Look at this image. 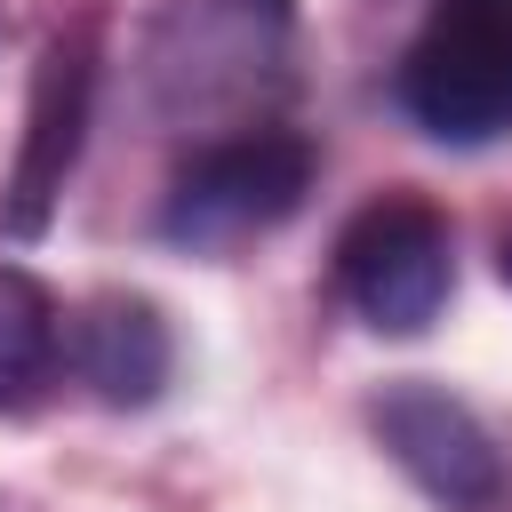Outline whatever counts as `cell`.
I'll list each match as a JSON object with an SVG mask.
<instances>
[{
	"label": "cell",
	"mask_w": 512,
	"mask_h": 512,
	"mask_svg": "<svg viewBox=\"0 0 512 512\" xmlns=\"http://www.w3.org/2000/svg\"><path fill=\"white\" fill-rule=\"evenodd\" d=\"M296 8L288 0H168L144 40V88L152 112L176 128L240 120L288 80Z\"/></svg>",
	"instance_id": "6da1fadb"
},
{
	"label": "cell",
	"mask_w": 512,
	"mask_h": 512,
	"mask_svg": "<svg viewBox=\"0 0 512 512\" xmlns=\"http://www.w3.org/2000/svg\"><path fill=\"white\" fill-rule=\"evenodd\" d=\"M400 112L440 144H488L512 128V0H432L392 80Z\"/></svg>",
	"instance_id": "7a4b0ae2"
},
{
	"label": "cell",
	"mask_w": 512,
	"mask_h": 512,
	"mask_svg": "<svg viewBox=\"0 0 512 512\" xmlns=\"http://www.w3.org/2000/svg\"><path fill=\"white\" fill-rule=\"evenodd\" d=\"M312 192V144L296 128H232L200 144L160 208V232L176 248H232L248 232H272Z\"/></svg>",
	"instance_id": "3957f363"
},
{
	"label": "cell",
	"mask_w": 512,
	"mask_h": 512,
	"mask_svg": "<svg viewBox=\"0 0 512 512\" xmlns=\"http://www.w3.org/2000/svg\"><path fill=\"white\" fill-rule=\"evenodd\" d=\"M456 288V248H448V216L416 192H384L368 200L344 240H336V296L376 328V336H416L440 320Z\"/></svg>",
	"instance_id": "277c9868"
},
{
	"label": "cell",
	"mask_w": 512,
	"mask_h": 512,
	"mask_svg": "<svg viewBox=\"0 0 512 512\" xmlns=\"http://www.w3.org/2000/svg\"><path fill=\"white\" fill-rule=\"evenodd\" d=\"M88 104H96V16H72L64 32H48L40 64H32V104H24V144L0 192V232L8 240H40L56 216V192L80 160L88 136Z\"/></svg>",
	"instance_id": "5b68a950"
},
{
	"label": "cell",
	"mask_w": 512,
	"mask_h": 512,
	"mask_svg": "<svg viewBox=\"0 0 512 512\" xmlns=\"http://www.w3.org/2000/svg\"><path fill=\"white\" fill-rule=\"evenodd\" d=\"M368 424H376L384 456H392L440 512H496L504 464H496L480 416H472L456 392H440V384H424V376H400V384L376 392Z\"/></svg>",
	"instance_id": "8992f818"
},
{
	"label": "cell",
	"mask_w": 512,
	"mask_h": 512,
	"mask_svg": "<svg viewBox=\"0 0 512 512\" xmlns=\"http://www.w3.org/2000/svg\"><path fill=\"white\" fill-rule=\"evenodd\" d=\"M72 360L80 376L96 384V400L112 408H152L168 368H176V344H168V320L160 304L144 296H96L80 320H72Z\"/></svg>",
	"instance_id": "52a82bcc"
},
{
	"label": "cell",
	"mask_w": 512,
	"mask_h": 512,
	"mask_svg": "<svg viewBox=\"0 0 512 512\" xmlns=\"http://www.w3.org/2000/svg\"><path fill=\"white\" fill-rule=\"evenodd\" d=\"M48 360H56V296L24 264H0V408H24Z\"/></svg>",
	"instance_id": "ba28073f"
},
{
	"label": "cell",
	"mask_w": 512,
	"mask_h": 512,
	"mask_svg": "<svg viewBox=\"0 0 512 512\" xmlns=\"http://www.w3.org/2000/svg\"><path fill=\"white\" fill-rule=\"evenodd\" d=\"M504 280H512V240H504Z\"/></svg>",
	"instance_id": "9c48e42d"
}]
</instances>
